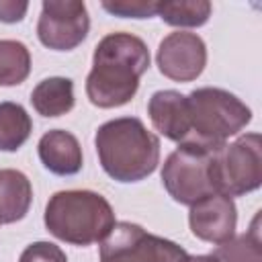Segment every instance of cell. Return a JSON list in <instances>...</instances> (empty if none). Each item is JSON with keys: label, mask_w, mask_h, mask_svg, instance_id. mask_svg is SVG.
<instances>
[{"label": "cell", "mask_w": 262, "mask_h": 262, "mask_svg": "<svg viewBox=\"0 0 262 262\" xmlns=\"http://www.w3.org/2000/svg\"><path fill=\"white\" fill-rule=\"evenodd\" d=\"M18 262H68L63 250L51 242H35L27 246Z\"/></svg>", "instance_id": "20"}, {"label": "cell", "mask_w": 262, "mask_h": 262, "mask_svg": "<svg viewBox=\"0 0 262 262\" xmlns=\"http://www.w3.org/2000/svg\"><path fill=\"white\" fill-rule=\"evenodd\" d=\"M102 8L115 16L123 18H149L158 14V2L156 0H115V2H102Z\"/></svg>", "instance_id": "19"}, {"label": "cell", "mask_w": 262, "mask_h": 262, "mask_svg": "<svg viewBox=\"0 0 262 262\" xmlns=\"http://www.w3.org/2000/svg\"><path fill=\"white\" fill-rule=\"evenodd\" d=\"M33 108L43 117H61L74 108V82L53 76L41 80L31 92Z\"/></svg>", "instance_id": "14"}, {"label": "cell", "mask_w": 262, "mask_h": 262, "mask_svg": "<svg viewBox=\"0 0 262 262\" xmlns=\"http://www.w3.org/2000/svg\"><path fill=\"white\" fill-rule=\"evenodd\" d=\"M41 164L57 174V176H72L82 170V147L80 141L63 129L47 131L37 145Z\"/></svg>", "instance_id": "12"}, {"label": "cell", "mask_w": 262, "mask_h": 262, "mask_svg": "<svg viewBox=\"0 0 262 262\" xmlns=\"http://www.w3.org/2000/svg\"><path fill=\"white\" fill-rule=\"evenodd\" d=\"M221 147L180 143L166 158L162 168V184L176 203L190 207L196 201L219 192L215 160Z\"/></svg>", "instance_id": "5"}, {"label": "cell", "mask_w": 262, "mask_h": 262, "mask_svg": "<svg viewBox=\"0 0 262 262\" xmlns=\"http://www.w3.org/2000/svg\"><path fill=\"white\" fill-rule=\"evenodd\" d=\"M147 115L156 131L172 141H186L190 135L188 100L178 90H158L147 102Z\"/></svg>", "instance_id": "11"}, {"label": "cell", "mask_w": 262, "mask_h": 262, "mask_svg": "<svg viewBox=\"0 0 262 262\" xmlns=\"http://www.w3.org/2000/svg\"><path fill=\"white\" fill-rule=\"evenodd\" d=\"M217 188L227 196L252 192L262 182V141L258 133L239 135L225 143L215 160Z\"/></svg>", "instance_id": "7"}, {"label": "cell", "mask_w": 262, "mask_h": 262, "mask_svg": "<svg viewBox=\"0 0 262 262\" xmlns=\"http://www.w3.org/2000/svg\"><path fill=\"white\" fill-rule=\"evenodd\" d=\"M45 227L66 244L90 246L102 242L113 229L115 211L94 190H59L45 207Z\"/></svg>", "instance_id": "3"}, {"label": "cell", "mask_w": 262, "mask_h": 262, "mask_svg": "<svg viewBox=\"0 0 262 262\" xmlns=\"http://www.w3.org/2000/svg\"><path fill=\"white\" fill-rule=\"evenodd\" d=\"M31 53L16 39H0V86H16L29 78Z\"/></svg>", "instance_id": "16"}, {"label": "cell", "mask_w": 262, "mask_h": 262, "mask_svg": "<svg viewBox=\"0 0 262 262\" xmlns=\"http://www.w3.org/2000/svg\"><path fill=\"white\" fill-rule=\"evenodd\" d=\"M186 100L190 111V135L182 143L221 147L252 121L250 106L223 88H196Z\"/></svg>", "instance_id": "4"}, {"label": "cell", "mask_w": 262, "mask_h": 262, "mask_svg": "<svg viewBox=\"0 0 262 262\" xmlns=\"http://www.w3.org/2000/svg\"><path fill=\"white\" fill-rule=\"evenodd\" d=\"M90 29L86 4L80 0H47L41 4L37 23L39 41L53 51H72Z\"/></svg>", "instance_id": "8"}, {"label": "cell", "mask_w": 262, "mask_h": 262, "mask_svg": "<svg viewBox=\"0 0 262 262\" xmlns=\"http://www.w3.org/2000/svg\"><path fill=\"white\" fill-rule=\"evenodd\" d=\"M149 68V49L143 39L131 33L104 35L92 55V70L86 78L88 100L98 108L127 104L137 88L139 78Z\"/></svg>", "instance_id": "1"}, {"label": "cell", "mask_w": 262, "mask_h": 262, "mask_svg": "<svg viewBox=\"0 0 262 262\" xmlns=\"http://www.w3.org/2000/svg\"><path fill=\"white\" fill-rule=\"evenodd\" d=\"M258 221L260 215L254 217L252 227L248 233L227 239L225 244H219L215 250V258L219 262H262V246H260V233H258Z\"/></svg>", "instance_id": "18"}, {"label": "cell", "mask_w": 262, "mask_h": 262, "mask_svg": "<svg viewBox=\"0 0 262 262\" xmlns=\"http://www.w3.org/2000/svg\"><path fill=\"white\" fill-rule=\"evenodd\" d=\"M156 61L166 78L174 82H192L207 66V45L196 33L174 31L160 41Z\"/></svg>", "instance_id": "9"}, {"label": "cell", "mask_w": 262, "mask_h": 262, "mask_svg": "<svg viewBox=\"0 0 262 262\" xmlns=\"http://www.w3.org/2000/svg\"><path fill=\"white\" fill-rule=\"evenodd\" d=\"M33 121L18 102H0V151H16L31 135Z\"/></svg>", "instance_id": "15"}, {"label": "cell", "mask_w": 262, "mask_h": 262, "mask_svg": "<svg viewBox=\"0 0 262 262\" xmlns=\"http://www.w3.org/2000/svg\"><path fill=\"white\" fill-rule=\"evenodd\" d=\"M158 16L172 27H201L211 16V4L207 0H174L158 2Z\"/></svg>", "instance_id": "17"}, {"label": "cell", "mask_w": 262, "mask_h": 262, "mask_svg": "<svg viewBox=\"0 0 262 262\" xmlns=\"http://www.w3.org/2000/svg\"><path fill=\"white\" fill-rule=\"evenodd\" d=\"M188 225L192 235L209 244H225L233 237L237 225V209L231 196L215 192L190 205Z\"/></svg>", "instance_id": "10"}, {"label": "cell", "mask_w": 262, "mask_h": 262, "mask_svg": "<svg viewBox=\"0 0 262 262\" xmlns=\"http://www.w3.org/2000/svg\"><path fill=\"white\" fill-rule=\"evenodd\" d=\"M102 170L117 182H139L160 162V139L137 117H119L98 127L94 135Z\"/></svg>", "instance_id": "2"}, {"label": "cell", "mask_w": 262, "mask_h": 262, "mask_svg": "<svg viewBox=\"0 0 262 262\" xmlns=\"http://www.w3.org/2000/svg\"><path fill=\"white\" fill-rule=\"evenodd\" d=\"M178 244L145 231L137 223L119 221L100 242V262H186Z\"/></svg>", "instance_id": "6"}, {"label": "cell", "mask_w": 262, "mask_h": 262, "mask_svg": "<svg viewBox=\"0 0 262 262\" xmlns=\"http://www.w3.org/2000/svg\"><path fill=\"white\" fill-rule=\"evenodd\" d=\"M186 262H219V260H217L213 254H203V256H190V254H188Z\"/></svg>", "instance_id": "22"}, {"label": "cell", "mask_w": 262, "mask_h": 262, "mask_svg": "<svg viewBox=\"0 0 262 262\" xmlns=\"http://www.w3.org/2000/svg\"><path fill=\"white\" fill-rule=\"evenodd\" d=\"M29 4L14 0H0V20L2 23H18L25 18Z\"/></svg>", "instance_id": "21"}, {"label": "cell", "mask_w": 262, "mask_h": 262, "mask_svg": "<svg viewBox=\"0 0 262 262\" xmlns=\"http://www.w3.org/2000/svg\"><path fill=\"white\" fill-rule=\"evenodd\" d=\"M33 186L31 180L12 168L0 170V225L20 221L31 207Z\"/></svg>", "instance_id": "13"}]
</instances>
